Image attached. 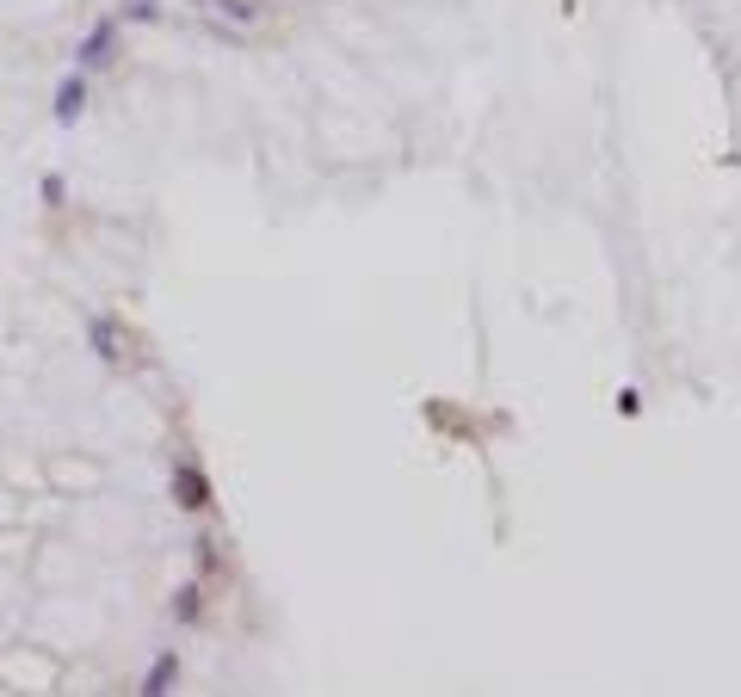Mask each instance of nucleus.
<instances>
[{
	"mask_svg": "<svg viewBox=\"0 0 741 697\" xmlns=\"http://www.w3.org/2000/svg\"><path fill=\"white\" fill-rule=\"evenodd\" d=\"M198 7H217V0H198Z\"/></svg>",
	"mask_w": 741,
	"mask_h": 697,
	"instance_id": "obj_5",
	"label": "nucleus"
},
{
	"mask_svg": "<svg viewBox=\"0 0 741 697\" xmlns=\"http://www.w3.org/2000/svg\"><path fill=\"white\" fill-rule=\"evenodd\" d=\"M143 691H173V660H155V673H149Z\"/></svg>",
	"mask_w": 741,
	"mask_h": 697,
	"instance_id": "obj_3",
	"label": "nucleus"
},
{
	"mask_svg": "<svg viewBox=\"0 0 741 697\" xmlns=\"http://www.w3.org/2000/svg\"><path fill=\"white\" fill-rule=\"evenodd\" d=\"M81 105H87V87L81 81H62V99H56V118L68 124V118H81Z\"/></svg>",
	"mask_w": 741,
	"mask_h": 697,
	"instance_id": "obj_2",
	"label": "nucleus"
},
{
	"mask_svg": "<svg viewBox=\"0 0 741 697\" xmlns=\"http://www.w3.org/2000/svg\"><path fill=\"white\" fill-rule=\"evenodd\" d=\"M105 50H112V25H99V31H93V44H87V62H105Z\"/></svg>",
	"mask_w": 741,
	"mask_h": 697,
	"instance_id": "obj_4",
	"label": "nucleus"
},
{
	"mask_svg": "<svg viewBox=\"0 0 741 697\" xmlns=\"http://www.w3.org/2000/svg\"><path fill=\"white\" fill-rule=\"evenodd\" d=\"M173 500H180V506H204V475L192 469V463H180V469H173Z\"/></svg>",
	"mask_w": 741,
	"mask_h": 697,
	"instance_id": "obj_1",
	"label": "nucleus"
}]
</instances>
